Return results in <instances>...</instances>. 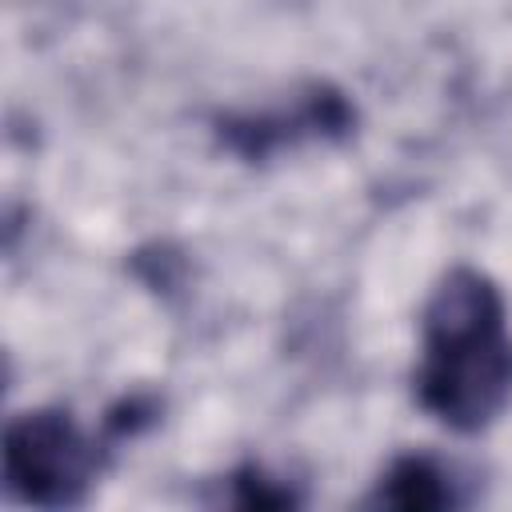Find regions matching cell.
I'll list each match as a JSON object with an SVG mask.
<instances>
[{
  "mask_svg": "<svg viewBox=\"0 0 512 512\" xmlns=\"http://www.w3.org/2000/svg\"><path fill=\"white\" fill-rule=\"evenodd\" d=\"M420 404L460 428H484L512 396V332L488 276L456 268L424 308V356L416 368Z\"/></svg>",
  "mask_w": 512,
  "mask_h": 512,
  "instance_id": "obj_1",
  "label": "cell"
},
{
  "mask_svg": "<svg viewBox=\"0 0 512 512\" xmlns=\"http://www.w3.org/2000/svg\"><path fill=\"white\" fill-rule=\"evenodd\" d=\"M92 468L96 448L64 412H24L4 432V480L28 504H76Z\"/></svg>",
  "mask_w": 512,
  "mask_h": 512,
  "instance_id": "obj_2",
  "label": "cell"
},
{
  "mask_svg": "<svg viewBox=\"0 0 512 512\" xmlns=\"http://www.w3.org/2000/svg\"><path fill=\"white\" fill-rule=\"evenodd\" d=\"M352 120L348 104L336 92H312L292 116H248V120H224V140L244 156H268L276 144H284L296 132H344Z\"/></svg>",
  "mask_w": 512,
  "mask_h": 512,
  "instance_id": "obj_3",
  "label": "cell"
},
{
  "mask_svg": "<svg viewBox=\"0 0 512 512\" xmlns=\"http://www.w3.org/2000/svg\"><path fill=\"white\" fill-rule=\"evenodd\" d=\"M372 500L384 504V508L428 512V508H448L456 496H452L448 476H444L432 460H424V456H404V460H396V464L384 472V480H380V488H376Z\"/></svg>",
  "mask_w": 512,
  "mask_h": 512,
  "instance_id": "obj_4",
  "label": "cell"
},
{
  "mask_svg": "<svg viewBox=\"0 0 512 512\" xmlns=\"http://www.w3.org/2000/svg\"><path fill=\"white\" fill-rule=\"evenodd\" d=\"M236 488H240V504H248V508H284V504H292V492H284V488H272L260 472H240L236 476Z\"/></svg>",
  "mask_w": 512,
  "mask_h": 512,
  "instance_id": "obj_5",
  "label": "cell"
}]
</instances>
